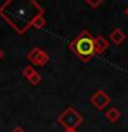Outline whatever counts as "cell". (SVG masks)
I'll list each match as a JSON object with an SVG mask.
<instances>
[{
	"instance_id": "5",
	"label": "cell",
	"mask_w": 128,
	"mask_h": 132,
	"mask_svg": "<svg viewBox=\"0 0 128 132\" xmlns=\"http://www.w3.org/2000/svg\"><path fill=\"white\" fill-rule=\"evenodd\" d=\"M95 41V51H97V55H99V54H103L107 50V47H109V41H107L103 36H98L94 39Z\"/></svg>"
},
{
	"instance_id": "4",
	"label": "cell",
	"mask_w": 128,
	"mask_h": 132,
	"mask_svg": "<svg viewBox=\"0 0 128 132\" xmlns=\"http://www.w3.org/2000/svg\"><path fill=\"white\" fill-rule=\"evenodd\" d=\"M109 39L114 45H121L124 43V40H125V33H124L120 28H116V29L111 30Z\"/></svg>"
},
{
	"instance_id": "2",
	"label": "cell",
	"mask_w": 128,
	"mask_h": 132,
	"mask_svg": "<svg viewBox=\"0 0 128 132\" xmlns=\"http://www.w3.org/2000/svg\"><path fill=\"white\" fill-rule=\"evenodd\" d=\"M91 103H92V106H95V109L103 110V109H106V106L110 103V96L105 92V91L99 89L91 96Z\"/></svg>"
},
{
	"instance_id": "1",
	"label": "cell",
	"mask_w": 128,
	"mask_h": 132,
	"mask_svg": "<svg viewBox=\"0 0 128 132\" xmlns=\"http://www.w3.org/2000/svg\"><path fill=\"white\" fill-rule=\"evenodd\" d=\"M72 50L77 54L78 58H81L83 61H90L91 58L97 55L95 51V41L94 37L90 35V32H81L78 37L72 43Z\"/></svg>"
},
{
	"instance_id": "7",
	"label": "cell",
	"mask_w": 128,
	"mask_h": 132,
	"mask_svg": "<svg viewBox=\"0 0 128 132\" xmlns=\"http://www.w3.org/2000/svg\"><path fill=\"white\" fill-rule=\"evenodd\" d=\"M87 3H88L90 6H92V7H98V6H101V4H102V0H99V2H90V0H88Z\"/></svg>"
},
{
	"instance_id": "8",
	"label": "cell",
	"mask_w": 128,
	"mask_h": 132,
	"mask_svg": "<svg viewBox=\"0 0 128 132\" xmlns=\"http://www.w3.org/2000/svg\"><path fill=\"white\" fill-rule=\"evenodd\" d=\"M125 15H127V18H128V7L125 8Z\"/></svg>"
},
{
	"instance_id": "3",
	"label": "cell",
	"mask_w": 128,
	"mask_h": 132,
	"mask_svg": "<svg viewBox=\"0 0 128 132\" xmlns=\"http://www.w3.org/2000/svg\"><path fill=\"white\" fill-rule=\"evenodd\" d=\"M61 120H63V121H61V122H63L65 125H68L70 129H73L74 127H77L78 124L81 122V117L74 111V109H68V111L63 114V117H61Z\"/></svg>"
},
{
	"instance_id": "6",
	"label": "cell",
	"mask_w": 128,
	"mask_h": 132,
	"mask_svg": "<svg viewBox=\"0 0 128 132\" xmlns=\"http://www.w3.org/2000/svg\"><path fill=\"white\" fill-rule=\"evenodd\" d=\"M105 117H106V120H107L109 122H117L118 120L121 118V111H120L117 107L111 106L110 109H107V110H106Z\"/></svg>"
},
{
	"instance_id": "9",
	"label": "cell",
	"mask_w": 128,
	"mask_h": 132,
	"mask_svg": "<svg viewBox=\"0 0 128 132\" xmlns=\"http://www.w3.org/2000/svg\"><path fill=\"white\" fill-rule=\"evenodd\" d=\"M66 132H76V131H73V129H68Z\"/></svg>"
}]
</instances>
